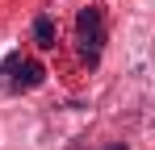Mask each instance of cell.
I'll return each instance as SVG.
<instances>
[{
    "label": "cell",
    "instance_id": "cell-1",
    "mask_svg": "<svg viewBox=\"0 0 155 150\" xmlns=\"http://www.w3.org/2000/svg\"><path fill=\"white\" fill-rule=\"evenodd\" d=\"M76 46H80L84 63L101 58V46H105V13H101V4H88L76 17Z\"/></svg>",
    "mask_w": 155,
    "mask_h": 150
},
{
    "label": "cell",
    "instance_id": "cell-2",
    "mask_svg": "<svg viewBox=\"0 0 155 150\" xmlns=\"http://www.w3.org/2000/svg\"><path fill=\"white\" fill-rule=\"evenodd\" d=\"M42 75L46 71H42L34 58H25V54H8V58L0 63V79H4L8 92H29V88H38Z\"/></svg>",
    "mask_w": 155,
    "mask_h": 150
},
{
    "label": "cell",
    "instance_id": "cell-3",
    "mask_svg": "<svg viewBox=\"0 0 155 150\" xmlns=\"http://www.w3.org/2000/svg\"><path fill=\"white\" fill-rule=\"evenodd\" d=\"M34 42H38L42 50L54 46V21L51 17H38V21H34Z\"/></svg>",
    "mask_w": 155,
    "mask_h": 150
},
{
    "label": "cell",
    "instance_id": "cell-4",
    "mask_svg": "<svg viewBox=\"0 0 155 150\" xmlns=\"http://www.w3.org/2000/svg\"><path fill=\"white\" fill-rule=\"evenodd\" d=\"M109 150H126V146H109Z\"/></svg>",
    "mask_w": 155,
    "mask_h": 150
}]
</instances>
